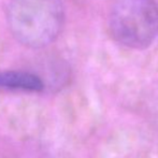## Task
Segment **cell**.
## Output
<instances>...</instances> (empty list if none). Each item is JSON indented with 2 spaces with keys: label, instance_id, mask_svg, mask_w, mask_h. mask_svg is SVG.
Listing matches in <instances>:
<instances>
[{
  "label": "cell",
  "instance_id": "3957f363",
  "mask_svg": "<svg viewBox=\"0 0 158 158\" xmlns=\"http://www.w3.org/2000/svg\"><path fill=\"white\" fill-rule=\"evenodd\" d=\"M0 88L9 90L41 92L43 81L38 75L25 71H0Z\"/></svg>",
  "mask_w": 158,
  "mask_h": 158
},
{
  "label": "cell",
  "instance_id": "7a4b0ae2",
  "mask_svg": "<svg viewBox=\"0 0 158 158\" xmlns=\"http://www.w3.org/2000/svg\"><path fill=\"white\" fill-rule=\"evenodd\" d=\"M113 39L135 50L148 48L158 35L156 0H118L109 16Z\"/></svg>",
  "mask_w": 158,
  "mask_h": 158
},
{
  "label": "cell",
  "instance_id": "6da1fadb",
  "mask_svg": "<svg viewBox=\"0 0 158 158\" xmlns=\"http://www.w3.org/2000/svg\"><path fill=\"white\" fill-rule=\"evenodd\" d=\"M8 23L14 38L31 48L48 46L58 38L64 24L61 0H11Z\"/></svg>",
  "mask_w": 158,
  "mask_h": 158
}]
</instances>
